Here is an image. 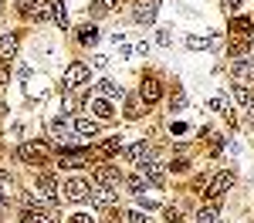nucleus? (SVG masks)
I'll return each instance as SVG.
<instances>
[{"label":"nucleus","instance_id":"aec40b11","mask_svg":"<svg viewBox=\"0 0 254 223\" xmlns=\"http://www.w3.org/2000/svg\"><path fill=\"white\" fill-rule=\"evenodd\" d=\"M20 220H24V223H55V220H51V213H44V210H34V206H27V210L20 213Z\"/></svg>","mask_w":254,"mask_h":223},{"label":"nucleus","instance_id":"ddd939ff","mask_svg":"<svg viewBox=\"0 0 254 223\" xmlns=\"http://www.w3.org/2000/svg\"><path fill=\"white\" fill-rule=\"evenodd\" d=\"M139 98L146 101V105L159 101V98H163V88H159V81H156V78H146V81H142V88H139Z\"/></svg>","mask_w":254,"mask_h":223},{"label":"nucleus","instance_id":"f03ea898","mask_svg":"<svg viewBox=\"0 0 254 223\" xmlns=\"http://www.w3.org/2000/svg\"><path fill=\"white\" fill-rule=\"evenodd\" d=\"M85 81H88V64H81V61H75V64H68V68H64V78H61V85H64V91L78 88V85H85Z\"/></svg>","mask_w":254,"mask_h":223},{"label":"nucleus","instance_id":"473e14b6","mask_svg":"<svg viewBox=\"0 0 254 223\" xmlns=\"http://www.w3.org/2000/svg\"><path fill=\"white\" fill-rule=\"evenodd\" d=\"M224 105H227L224 98H210V108H214V112H224Z\"/></svg>","mask_w":254,"mask_h":223},{"label":"nucleus","instance_id":"dca6fc26","mask_svg":"<svg viewBox=\"0 0 254 223\" xmlns=\"http://www.w3.org/2000/svg\"><path fill=\"white\" fill-rule=\"evenodd\" d=\"M220 217V200H207L203 210H196V220L193 223H214Z\"/></svg>","mask_w":254,"mask_h":223},{"label":"nucleus","instance_id":"72a5a7b5","mask_svg":"<svg viewBox=\"0 0 254 223\" xmlns=\"http://www.w3.org/2000/svg\"><path fill=\"white\" fill-rule=\"evenodd\" d=\"M71 223H92V217H88V213H75V217H71Z\"/></svg>","mask_w":254,"mask_h":223},{"label":"nucleus","instance_id":"f8f14e48","mask_svg":"<svg viewBox=\"0 0 254 223\" xmlns=\"http://www.w3.org/2000/svg\"><path fill=\"white\" fill-rule=\"evenodd\" d=\"M149 156H153V149H149V142H146V139H142V142H132V145L126 149V159L132 162V166H139V162H146Z\"/></svg>","mask_w":254,"mask_h":223},{"label":"nucleus","instance_id":"a878e982","mask_svg":"<svg viewBox=\"0 0 254 223\" xmlns=\"http://www.w3.org/2000/svg\"><path fill=\"white\" fill-rule=\"evenodd\" d=\"M129 189H132V193H136V196H142V193H146V182H142V173H139V176H132V179H129Z\"/></svg>","mask_w":254,"mask_h":223},{"label":"nucleus","instance_id":"cd10ccee","mask_svg":"<svg viewBox=\"0 0 254 223\" xmlns=\"http://www.w3.org/2000/svg\"><path fill=\"white\" fill-rule=\"evenodd\" d=\"M116 0H95V14H109Z\"/></svg>","mask_w":254,"mask_h":223},{"label":"nucleus","instance_id":"9d476101","mask_svg":"<svg viewBox=\"0 0 254 223\" xmlns=\"http://www.w3.org/2000/svg\"><path fill=\"white\" fill-rule=\"evenodd\" d=\"M51 7H55V3H48V0H24V3H20V10H24L27 17H38V20L48 17Z\"/></svg>","mask_w":254,"mask_h":223},{"label":"nucleus","instance_id":"f704fd0d","mask_svg":"<svg viewBox=\"0 0 254 223\" xmlns=\"http://www.w3.org/2000/svg\"><path fill=\"white\" fill-rule=\"evenodd\" d=\"M7 196H10V193H0V210H3V200H7Z\"/></svg>","mask_w":254,"mask_h":223},{"label":"nucleus","instance_id":"c756f323","mask_svg":"<svg viewBox=\"0 0 254 223\" xmlns=\"http://www.w3.org/2000/svg\"><path fill=\"white\" fill-rule=\"evenodd\" d=\"M156 41L163 44V47H170V44H173V34H170V31H159V34H156Z\"/></svg>","mask_w":254,"mask_h":223},{"label":"nucleus","instance_id":"c85d7f7f","mask_svg":"<svg viewBox=\"0 0 254 223\" xmlns=\"http://www.w3.org/2000/svg\"><path fill=\"white\" fill-rule=\"evenodd\" d=\"M248 27H251V20H248V17H237L234 20V31H237V34H248Z\"/></svg>","mask_w":254,"mask_h":223},{"label":"nucleus","instance_id":"393cba45","mask_svg":"<svg viewBox=\"0 0 254 223\" xmlns=\"http://www.w3.org/2000/svg\"><path fill=\"white\" fill-rule=\"evenodd\" d=\"M112 152H119V135H116V139H109V142H102V145H98V156H112Z\"/></svg>","mask_w":254,"mask_h":223},{"label":"nucleus","instance_id":"a211bd4d","mask_svg":"<svg viewBox=\"0 0 254 223\" xmlns=\"http://www.w3.org/2000/svg\"><path fill=\"white\" fill-rule=\"evenodd\" d=\"M234 101L241 105V108L251 112V108H254V91L248 88V85H234Z\"/></svg>","mask_w":254,"mask_h":223},{"label":"nucleus","instance_id":"2eb2a0df","mask_svg":"<svg viewBox=\"0 0 254 223\" xmlns=\"http://www.w3.org/2000/svg\"><path fill=\"white\" fill-rule=\"evenodd\" d=\"M95 88H98V95H102V98H122V95H126V88H122V85H116L112 78H102Z\"/></svg>","mask_w":254,"mask_h":223},{"label":"nucleus","instance_id":"b1692460","mask_svg":"<svg viewBox=\"0 0 254 223\" xmlns=\"http://www.w3.org/2000/svg\"><path fill=\"white\" fill-rule=\"evenodd\" d=\"M51 14H55V20H58V27L64 31V27H68V10H64V3H55Z\"/></svg>","mask_w":254,"mask_h":223},{"label":"nucleus","instance_id":"4be33fe9","mask_svg":"<svg viewBox=\"0 0 254 223\" xmlns=\"http://www.w3.org/2000/svg\"><path fill=\"white\" fill-rule=\"evenodd\" d=\"M88 108L95 112L98 119H112V105H109L105 98H88Z\"/></svg>","mask_w":254,"mask_h":223},{"label":"nucleus","instance_id":"f257e3e1","mask_svg":"<svg viewBox=\"0 0 254 223\" xmlns=\"http://www.w3.org/2000/svg\"><path fill=\"white\" fill-rule=\"evenodd\" d=\"M61 196H64V203H85V200H92V186L75 176V179H68L61 186Z\"/></svg>","mask_w":254,"mask_h":223},{"label":"nucleus","instance_id":"39448f33","mask_svg":"<svg viewBox=\"0 0 254 223\" xmlns=\"http://www.w3.org/2000/svg\"><path fill=\"white\" fill-rule=\"evenodd\" d=\"M231 71H234V81H237V85H248V88L254 85V61L237 58L234 64H231Z\"/></svg>","mask_w":254,"mask_h":223},{"label":"nucleus","instance_id":"6ab92c4d","mask_svg":"<svg viewBox=\"0 0 254 223\" xmlns=\"http://www.w3.org/2000/svg\"><path fill=\"white\" fill-rule=\"evenodd\" d=\"M95 132H98V122L95 119H88V115L75 119V135H92V139H95Z\"/></svg>","mask_w":254,"mask_h":223},{"label":"nucleus","instance_id":"7c9ffc66","mask_svg":"<svg viewBox=\"0 0 254 223\" xmlns=\"http://www.w3.org/2000/svg\"><path fill=\"white\" fill-rule=\"evenodd\" d=\"M126 220H129V223H146V217H142L139 210H132V213H126Z\"/></svg>","mask_w":254,"mask_h":223},{"label":"nucleus","instance_id":"6e6552de","mask_svg":"<svg viewBox=\"0 0 254 223\" xmlns=\"http://www.w3.org/2000/svg\"><path fill=\"white\" fill-rule=\"evenodd\" d=\"M95 182L119 189V186H122V173H119L116 166H98V169H95Z\"/></svg>","mask_w":254,"mask_h":223},{"label":"nucleus","instance_id":"4468645a","mask_svg":"<svg viewBox=\"0 0 254 223\" xmlns=\"http://www.w3.org/2000/svg\"><path fill=\"white\" fill-rule=\"evenodd\" d=\"M92 203H95V206H112V203H116V189L95 182V186H92Z\"/></svg>","mask_w":254,"mask_h":223},{"label":"nucleus","instance_id":"f3484780","mask_svg":"<svg viewBox=\"0 0 254 223\" xmlns=\"http://www.w3.org/2000/svg\"><path fill=\"white\" fill-rule=\"evenodd\" d=\"M38 189H41V196H48V200L55 203V193H58V182H55V176H51V173H41V176H38Z\"/></svg>","mask_w":254,"mask_h":223},{"label":"nucleus","instance_id":"2f4dec72","mask_svg":"<svg viewBox=\"0 0 254 223\" xmlns=\"http://www.w3.org/2000/svg\"><path fill=\"white\" fill-rule=\"evenodd\" d=\"M220 7H224V10H237V7H241V0H220Z\"/></svg>","mask_w":254,"mask_h":223},{"label":"nucleus","instance_id":"9b49d317","mask_svg":"<svg viewBox=\"0 0 254 223\" xmlns=\"http://www.w3.org/2000/svg\"><path fill=\"white\" fill-rule=\"evenodd\" d=\"M217 44H220V34H203V38H200V34H190V38H187V47H190V51H210Z\"/></svg>","mask_w":254,"mask_h":223},{"label":"nucleus","instance_id":"20e7f679","mask_svg":"<svg viewBox=\"0 0 254 223\" xmlns=\"http://www.w3.org/2000/svg\"><path fill=\"white\" fill-rule=\"evenodd\" d=\"M156 10H159V0H136L132 3V17L139 24H153L156 20Z\"/></svg>","mask_w":254,"mask_h":223},{"label":"nucleus","instance_id":"bb28decb","mask_svg":"<svg viewBox=\"0 0 254 223\" xmlns=\"http://www.w3.org/2000/svg\"><path fill=\"white\" fill-rule=\"evenodd\" d=\"M183 220V210H180V206H170V210H166V223H180Z\"/></svg>","mask_w":254,"mask_h":223},{"label":"nucleus","instance_id":"0eeeda50","mask_svg":"<svg viewBox=\"0 0 254 223\" xmlns=\"http://www.w3.org/2000/svg\"><path fill=\"white\" fill-rule=\"evenodd\" d=\"M88 159H92L88 149H75V152L68 149V152H61L58 166H61V169H81V166H88Z\"/></svg>","mask_w":254,"mask_h":223},{"label":"nucleus","instance_id":"5701e85b","mask_svg":"<svg viewBox=\"0 0 254 223\" xmlns=\"http://www.w3.org/2000/svg\"><path fill=\"white\" fill-rule=\"evenodd\" d=\"M78 41H81V44H95V41H98V27H95V24L78 27Z\"/></svg>","mask_w":254,"mask_h":223},{"label":"nucleus","instance_id":"7ed1b4c3","mask_svg":"<svg viewBox=\"0 0 254 223\" xmlns=\"http://www.w3.org/2000/svg\"><path fill=\"white\" fill-rule=\"evenodd\" d=\"M231 186H234V173H217L210 179V186H207V200H220Z\"/></svg>","mask_w":254,"mask_h":223},{"label":"nucleus","instance_id":"1a4fd4ad","mask_svg":"<svg viewBox=\"0 0 254 223\" xmlns=\"http://www.w3.org/2000/svg\"><path fill=\"white\" fill-rule=\"evenodd\" d=\"M17 156L24 162H44V159H48V149L38 145V142H24V145L17 149Z\"/></svg>","mask_w":254,"mask_h":223},{"label":"nucleus","instance_id":"412c9836","mask_svg":"<svg viewBox=\"0 0 254 223\" xmlns=\"http://www.w3.org/2000/svg\"><path fill=\"white\" fill-rule=\"evenodd\" d=\"M14 51H17V38H14V34L0 38V61H10V58H14Z\"/></svg>","mask_w":254,"mask_h":223},{"label":"nucleus","instance_id":"423d86ee","mask_svg":"<svg viewBox=\"0 0 254 223\" xmlns=\"http://www.w3.org/2000/svg\"><path fill=\"white\" fill-rule=\"evenodd\" d=\"M139 173H142L146 179L153 182V186H163V182H166V173H163V162H156L153 156H149L146 162H139Z\"/></svg>","mask_w":254,"mask_h":223}]
</instances>
